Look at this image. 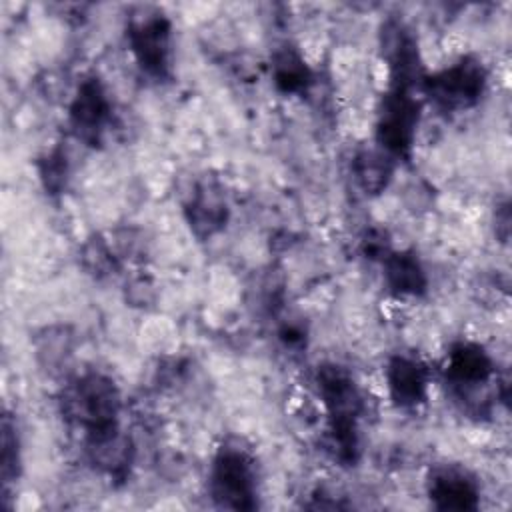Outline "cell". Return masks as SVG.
<instances>
[{
    "label": "cell",
    "mask_w": 512,
    "mask_h": 512,
    "mask_svg": "<svg viewBox=\"0 0 512 512\" xmlns=\"http://www.w3.org/2000/svg\"><path fill=\"white\" fill-rule=\"evenodd\" d=\"M64 412L86 430V436L112 430L118 426V388L110 378L102 374H86L78 378L66 394Z\"/></svg>",
    "instance_id": "obj_1"
},
{
    "label": "cell",
    "mask_w": 512,
    "mask_h": 512,
    "mask_svg": "<svg viewBox=\"0 0 512 512\" xmlns=\"http://www.w3.org/2000/svg\"><path fill=\"white\" fill-rule=\"evenodd\" d=\"M210 488L226 508H252L254 464L250 456L238 448H222L212 464Z\"/></svg>",
    "instance_id": "obj_2"
},
{
    "label": "cell",
    "mask_w": 512,
    "mask_h": 512,
    "mask_svg": "<svg viewBox=\"0 0 512 512\" xmlns=\"http://www.w3.org/2000/svg\"><path fill=\"white\" fill-rule=\"evenodd\" d=\"M418 126V102L410 88L392 84L378 120V142L390 156L408 154Z\"/></svg>",
    "instance_id": "obj_3"
},
{
    "label": "cell",
    "mask_w": 512,
    "mask_h": 512,
    "mask_svg": "<svg viewBox=\"0 0 512 512\" xmlns=\"http://www.w3.org/2000/svg\"><path fill=\"white\" fill-rule=\"evenodd\" d=\"M130 48L140 68L152 78H164L170 70V22L154 12L134 18L128 28Z\"/></svg>",
    "instance_id": "obj_4"
},
{
    "label": "cell",
    "mask_w": 512,
    "mask_h": 512,
    "mask_svg": "<svg viewBox=\"0 0 512 512\" xmlns=\"http://www.w3.org/2000/svg\"><path fill=\"white\" fill-rule=\"evenodd\" d=\"M486 84L484 68L470 58H464L450 68L438 72L436 76L426 80V92L440 106L446 108H462L474 104Z\"/></svg>",
    "instance_id": "obj_5"
},
{
    "label": "cell",
    "mask_w": 512,
    "mask_h": 512,
    "mask_svg": "<svg viewBox=\"0 0 512 512\" xmlns=\"http://www.w3.org/2000/svg\"><path fill=\"white\" fill-rule=\"evenodd\" d=\"M112 116V104L98 78L80 82L70 104V122L76 134L86 142H96Z\"/></svg>",
    "instance_id": "obj_6"
},
{
    "label": "cell",
    "mask_w": 512,
    "mask_h": 512,
    "mask_svg": "<svg viewBox=\"0 0 512 512\" xmlns=\"http://www.w3.org/2000/svg\"><path fill=\"white\" fill-rule=\"evenodd\" d=\"M316 384L330 420H356L360 412V394L346 368L338 364L320 366Z\"/></svg>",
    "instance_id": "obj_7"
},
{
    "label": "cell",
    "mask_w": 512,
    "mask_h": 512,
    "mask_svg": "<svg viewBox=\"0 0 512 512\" xmlns=\"http://www.w3.org/2000/svg\"><path fill=\"white\" fill-rule=\"evenodd\" d=\"M386 382L392 400L402 408H414L426 400L430 372L414 356H394L386 368Z\"/></svg>",
    "instance_id": "obj_8"
},
{
    "label": "cell",
    "mask_w": 512,
    "mask_h": 512,
    "mask_svg": "<svg viewBox=\"0 0 512 512\" xmlns=\"http://www.w3.org/2000/svg\"><path fill=\"white\" fill-rule=\"evenodd\" d=\"M492 360L478 346L462 342L454 346L446 362V378L460 390H474L492 378Z\"/></svg>",
    "instance_id": "obj_9"
},
{
    "label": "cell",
    "mask_w": 512,
    "mask_h": 512,
    "mask_svg": "<svg viewBox=\"0 0 512 512\" xmlns=\"http://www.w3.org/2000/svg\"><path fill=\"white\" fill-rule=\"evenodd\" d=\"M428 494L440 510H472L478 502V488L474 480L454 468L434 474Z\"/></svg>",
    "instance_id": "obj_10"
},
{
    "label": "cell",
    "mask_w": 512,
    "mask_h": 512,
    "mask_svg": "<svg viewBox=\"0 0 512 512\" xmlns=\"http://www.w3.org/2000/svg\"><path fill=\"white\" fill-rule=\"evenodd\" d=\"M384 276L390 290L400 296H420L428 284L420 260L410 252H390L384 258Z\"/></svg>",
    "instance_id": "obj_11"
},
{
    "label": "cell",
    "mask_w": 512,
    "mask_h": 512,
    "mask_svg": "<svg viewBox=\"0 0 512 512\" xmlns=\"http://www.w3.org/2000/svg\"><path fill=\"white\" fill-rule=\"evenodd\" d=\"M228 210L222 194L212 186H200L188 204V220L198 236H212L226 222Z\"/></svg>",
    "instance_id": "obj_12"
},
{
    "label": "cell",
    "mask_w": 512,
    "mask_h": 512,
    "mask_svg": "<svg viewBox=\"0 0 512 512\" xmlns=\"http://www.w3.org/2000/svg\"><path fill=\"white\" fill-rule=\"evenodd\" d=\"M352 170L366 194H378L388 186L392 176V160L384 150H362L356 154Z\"/></svg>",
    "instance_id": "obj_13"
},
{
    "label": "cell",
    "mask_w": 512,
    "mask_h": 512,
    "mask_svg": "<svg viewBox=\"0 0 512 512\" xmlns=\"http://www.w3.org/2000/svg\"><path fill=\"white\" fill-rule=\"evenodd\" d=\"M272 76L276 86L286 94L304 92L312 82V72L294 48H282L274 54Z\"/></svg>",
    "instance_id": "obj_14"
},
{
    "label": "cell",
    "mask_w": 512,
    "mask_h": 512,
    "mask_svg": "<svg viewBox=\"0 0 512 512\" xmlns=\"http://www.w3.org/2000/svg\"><path fill=\"white\" fill-rule=\"evenodd\" d=\"M82 258H84V266L88 270H92L96 276H104V274H110L114 268H116V258L112 254V250L108 248V244L100 238H94L90 240L86 246H84V252H82Z\"/></svg>",
    "instance_id": "obj_15"
},
{
    "label": "cell",
    "mask_w": 512,
    "mask_h": 512,
    "mask_svg": "<svg viewBox=\"0 0 512 512\" xmlns=\"http://www.w3.org/2000/svg\"><path fill=\"white\" fill-rule=\"evenodd\" d=\"M66 174H68V164H66V154L56 148L52 150L40 164V176L44 180V186L46 190H52V192H58L62 186H64V180H66Z\"/></svg>",
    "instance_id": "obj_16"
},
{
    "label": "cell",
    "mask_w": 512,
    "mask_h": 512,
    "mask_svg": "<svg viewBox=\"0 0 512 512\" xmlns=\"http://www.w3.org/2000/svg\"><path fill=\"white\" fill-rule=\"evenodd\" d=\"M16 462H18V448H16V434L8 420L2 424V476L4 482H10V478L16 474Z\"/></svg>",
    "instance_id": "obj_17"
},
{
    "label": "cell",
    "mask_w": 512,
    "mask_h": 512,
    "mask_svg": "<svg viewBox=\"0 0 512 512\" xmlns=\"http://www.w3.org/2000/svg\"><path fill=\"white\" fill-rule=\"evenodd\" d=\"M68 352V336H48V342L40 346V354L48 356V362H60Z\"/></svg>",
    "instance_id": "obj_18"
}]
</instances>
